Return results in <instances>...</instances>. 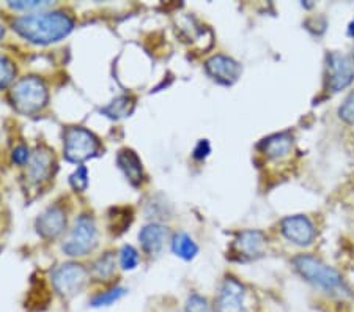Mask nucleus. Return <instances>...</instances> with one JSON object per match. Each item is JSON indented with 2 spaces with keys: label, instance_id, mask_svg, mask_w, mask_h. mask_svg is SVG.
<instances>
[{
  "label": "nucleus",
  "instance_id": "nucleus-28",
  "mask_svg": "<svg viewBox=\"0 0 354 312\" xmlns=\"http://www.w3.org/2000/svg\"><path fill=\"white\" fill-rule=\"evenodd\" d=\"M8 5L15 10H30V8L48 7L49 2H38V0H32V2H8Z\"/></svg>",
  "mask_w": 354,
  "mask_h": 312
},
{
  "label": "nucleus",
  "instance_id": "nucleus-1",
  "mask_svg": "<svg viewBox=\"0 0 354 312\" xmlns=\"http://www.w3.org/2000/svg\"><path fill=\"white\" fill-rule=\"evenodd\" d=\"M13 27L22 38L30 43L50 44L70 35L74 24L68 15L62 11H53V13L21 16L13 22Z\"/></svg>",
  "mask_w": 354,
  "mask_h": 312
},
{
  "label": "nucleus",
  "instance_id": "nucleus-5",
  "mask_svg": "<svg viewBox=\"0 0 354 312\" xmlns=\"http://www.w3.org/2000/svg\"><path fill=\"white\" fill-rule=\"evenodd\" d=\"M96 246V226L88 214H81L71 229V234L64 245L65 254L71 257H81Z\"/></svg>",
  "mask_w": 354,
  "mask_h": 312
},
{
  "label": "nucleus",
  "instance_id": "nucleus-4",
  "mask_svg": "<svg viewBox=\"0 0 354 312\" xmlns=\"http://www.w3.org/2000/svg\"><path fill=\"white\" fill-rule=\"evenodd\" d=\"M100 142L93 133L81 127L68 128L65 131V156L71 163H84L98 153Z\"/></svg>",
  "mask_w": 354,
  "mask_h": 312
},
{
  "label": "nucleus",
  "instance_id": "nucleus-26",
  "mask_svg": "<svg viewBox=\"0 0 354 312\" xmlns=\"http://www.w3.org/2000/svg\"><path fill=\"white\" fill-rule=\"evenodd\" d=\"M339 116L342 120H345L350 125H354V92L348 95L346 100L344 101V104L339 107Z\"/></svg>",
  "mask_w": 354,
  "mask_h": 312
},
{
  "label": "nucleus",
  "instance_id": "nucleus-15",
  "mask_svg": "<svg viewBox=\"0 0 354 312\" xmlns=\"http://www.w3.org/2000/svg\"><path fill=\"white\" fill-rule=\"evenodd\" d=\"M260 149L268 158L277 160V158L287 156L291 149H293V138L288 133L274 134L261 142Z\"/></svg>",
  "mask_w": 354,
  "mask_h": 312
},
{
  "label": "nucleus",
  "instance_id": "nucleus-8",
  "mask_svg": "<svg viewBox=\"0 0 354 312\" xmlns=\"http://www.w3.org/2000/svg\"><path fill=\"white\" fill-rule=\"evenodd\" d=\"M282 234L287 240L298 246L310 245L315 238V227L312 221L304 217V214H295V217H287L282 221Z\"/></svg>",
  "mask_w": 354,
  "mask_h": 312
},
{
  "label": "nucleus",
  "instance_id": "nucleus-7",
  "mask_svg": "<svg viewBox=\"0 0 354 312\" xmlns=\"http://www.w3.org/2000/svg\"><path fill=\"white\" fill-rule=\"evenodd\" d=\"M354 81V66L346 55L328 54V87L330 92H340Z\"/></svg>",
  "mask_w": 354,
  "mask_h": 312
},
{
  "label": "nucleus",
  "instance_id": "nucleus-6",
  "mask_svg": "<svg viewBox=\"0 0 354 312\" xmlns=\"http://www.w3.org/2000/svg\"><path fill=\"white\" fill-rule=\"evenodd\" d=\"M88 273L82 265L64 264L53 271V286L62 297H74L87 284Z\"/></svg>",
  "mask_w": 354,
  "mask_h": 312
},
{
  "label": "nucleus",
  "instance_id": "nucleus-3",
  "mask_svg": "<svg viewBox=\"0 0 354 312\" xmlns=\"http://www.w3.org/2000/svg\"><path fill=\"white\" fill-rule=\"evenodd\" d=\"M11 100L21 113H35L48 103V89L37 76L22 77L11 90Z\"/></svg>",
  "mask_w": 354,
  "mask_h": 312
},
{
  "label": "nucleus",
  "instance_id": "nucleus-16",
  "mask_svg": "<svg viewBox=\"0 0 354 312\" xmlns=\"http://www.w3.org/2000/svg\"><path fill=\"white\" fill-rule=\"evenodd\" d=\"M53 170V156L48 150H38L28 161V177L33 181H44Z\"/></svg>",
  "mask_w": 354,
  "mask_h": 312
},
{
  "label": "nucleus",
  "instance_id": "nucleus-18",
  "mask_svg": "<svg viewBox=\"0 0 354 312\" xmlns=\"http://www.w3.org/2000/svg\"><path fill=\"white\" fill-rule=\"evenodd\" d=\"M113 271H115V257L112 253L104 254L93 265V273L98 279H109Z\"/></svg>",
  "mask_w": 354,
  "mask_h": 312
},
{
  "label": "nucleus",
  "instance_id": "nucleus-17",
  "mask_svg": "<svg viewBox=\"0 0 354 312\" xmlns=\"http://www.w3.org/2000/svg\"><path fill=\"white\" fill-rule=\"evenodd\" d=\"M172 251L183 260H191L197 255L198 246L189 235L185 234V232H180L172 240Z\"/></svg>",
  "mask_w": 354,
  "mask_h": 312
},
{
  "label": "nucleus",
  "instance_id": "nucleus-25",
  "mask_svg": "<svg viewBox=\"0 0 354 312\" xmlns=\"http://www.w3.org/2000/svg\"><path fill=\"white\" fill-rule=\"evenodd\" d=\"M117 214V210H113ZM112 221L113 223L111 224V229L113 234H122V232H124L128 229V226L131 224V212L129 210L124 208L123 214H117V217H112Z\"/></svg>",
  "mask_w": 354,
  "mask_h": 312
},
{
  "label": "nucleus",
  "instance_id": "nucleus-22",
  "mask_svg": "<svg viewBox=\"0 0 354 312\" xmlns=\"http://www.w3.org/2000/svg\"><path fill=\"white\" fill-rule=\"evenodd\" d=\"M15 75H16L15 65L11 64L8 57L0 54V89L7 87V85L13 81Z\"/></svg>",
  "mask_w": 354,
  "mask_h": 312
},
{
  "label": "nucleus",
  "instance_id": "nucleus-11",
  "mask_svg": "<svg viewBox=\"0 0 354 312\" xmlns=\"http://www.w3.org/2000/svg\"><path fill=\"white\" fill-rule=\"evenodd\" d=\"M266 237L260 230H244L233 243V251L241 260L257 259L266 248Z\"/></svg>",
  "mask_w": 354,
  "mask_h": 312
},
{
  "label": "nucleus",
  "instance_id": "nucleus-12",
  "mask_svg": "<svg viewBox=\"0 0 354 312\" xmlns=\"http://www.w3.org/2000/svg\"><path fill=\"white\" fill-rule=\"evenodd\" d=\"M66 226V214L59 205L49 207L37 219L38 234L44 238H55L64 232Z\"/></svg>",
  "mask_w": 354,
  "mask_h": 312
},
{
  "label": "nucleus",
  "instance_id": "nucleus-13",
  "mask_svg": "<svg viewBox=\"0 0 354 312\" xmlns=\"http://www.w3.org/2000/svg\"><path fill=\"white\" fill-rule=\"evenodd\" d=\"M165 238H167V229L161 224H148L140 230L139 240L147 254H158L164 246Z\"/></svg>",
  "mask_w": 354,
  "mask_h": 312
},
{
  "label": "nucleus",
  "instance_id": "nucleus-29",
  "mask_svg": "<svg viewBox=\"0 0 354 312\" xmlns=\"http://www.w3.org/2000/svg\"><path fill=\"white\" fill-rule=\"evenodd\" d=\"M211 152V147H209V142L208 140H200L198 144L196 145V149H194V158L196 160H205L209 155Z\"/></svg>",
  "mask_w": 354,
  "mask_h": 312
},
{
  "label": "nucleus",
  "instance_id": "nucleus-2",
  "mask_svg": "<svg viewBox=\"0 0 354 312\" xmlns=\"http://www.w3.org/2000/svg\"><path fill=\"white\" fill-rule=\"evenodd\" d=\"M293 266L307 282L313 284L322 291L333 295H345V297L350 295V288L346 287L344 277L339 275V271L330 268V266L315 259L313 255H296L293 259Z\"/></svg>",
  "mask_w": 354,
  "mask_h": 312
},
{
  "label": "nucleus",
  "instance_id": "nucleus-9",
  "mask_svg": "<svg viewBox=\"0 0 354 312\" xmlns=\"http://www.w3.org/2000/svg\"><path fill=\"white\" fill-rule=\"evenodd\" d=\"M205 68H207L208 75L222 85H233L241 75V65L236 60H233L232 57L222 54L213 55L208 59Z\"/></svg>",
  "mask_w": 354,
  "mask_h": 312
},
{
  "label": "nucleus",
  "instance_id": "nucleus-31",
  "mask_svg": "<svg viewBox=\"0 0 354 312\" xmlns=\"http://www.w3.org/2000/svg\"><path fill=\"white\" fill-rule=\"evenodd\" d=\"M3 33H5V30H3V27H2V26H0V38H2V37H3Z\"/></svg>",
  "mask_w": 354,
  "mask_h": 312
},
{
  "label": "nucleus",
  "instance_id": "nucleus-10",
  "mask_svg": "<svg viewBox=\"0 0 354 312\" xmlns=\"http://www.w3.org/2000/svg\"><path fill=\"white\" fill-rule=\"evenodd\" d=\"M244 286L235 277H227L222 282L218 295V312H241L244 308Z\"/></svg>",
  "mask_w": 354,
  "mask_h": 312
},
{
  "label": "nucleus",
  "instance_id": "nucleus-30",
  "mask_svg": "<svg viewBox=\"0 0 354 312\" xmlns=\"http://www.w3.org/2000/svg\"><path fill=\"white\" fill-rule=\"evenodd\" d=\"M348 35L354 37V19L350 22V26H348Z\"/></svg>",
  "mask_w": 354,
  "mask_h": 312
},
{
  "label": "nucleus",
  "instance_id": "nucleus-23",
  "mask_svg": "<svg viewBox=\"0 0 354 312\" xmlns=\"http://www.w3.org/2000/svg\"><path fill=\"white\" fill-rule=\"evenodd\" d=\"M70 183L76 191H85L88 188V170L85 166H79L70 177Z\"/></svg>",
  "mask_w": 354,
  "mask_h": 312
},
{
  "label": "nucleus",
  "instance_id": "nucleus-14",
  "mask_svg": "<svg viewBox=\"0 0 354 312\" xmlns=\"http://www.w3.org/2000/svg\"><path fill=\"white\" fill-rule=\"evenodd\" d=\"M117 164L133 185H139L142 178H144L142 161L133 150H128V149L120 150L117 155Z\"/></svg>",
  "mask_w": 354,
  "mask_h": 312
},
{
  "label": "nucleus",
  "instance_id": "nucleus-24",
  "mask_svg": "<svg viewBox=\"0 0 354 312\" xmlns=\"http://www.w3.org/2000/svg\"><path fill=\"white\" fill-rule=\"evenodd\" d=\"M185 312H211V309H209V304L207 300H205L203 297H200V295L194 293L189 298H187Z\"/></svg>",
  "mask_w": 354,
  "mask_h": 312
},
{
  "label": "nucleus",
  "instance_id": "nucleus-21",
  "mask_svg": "<svg viewBox=\"0 0 354 312\" xmlns=\"http://www.w3.org/2000/svg\"><path fill=\"white\" fill-rule=\"evenodd\" d=\"M120 265L123 270H134L139 265V253L133 246H123L120 251Z\"/></svg>",
  "mask_w": 354,
  "mask_h": 312
},
{
  "label": "nucleus",
  "instance_id": "nucleus-19",
  "mask_svg": "<svg viewBox=\"0 0 354 312\" xmlns=\"http://www.w3.org/2000/svg\"><path fill=\"white\" fill-rule=\"evenodd\" d=\"M124 293H127V288L124 287H113V288H111V291L98 293L96 297L91 298V306H95V308H101V306H111L115 302H118L122 297H124Z\"/></svg>",
  "mask_w": 354,
  "mask_h": 312
},
{
  "label": "nucleus",
  "instance_id": "nucleus-27",
  "mask_svg": "<svg viewBox=\"0 0 354 312\" xmlns=\"http://www.w3.org/2000/svg\"><path fill=\"white\" fill-rule=\"evenodd\" d=\"M11 158H13V161L16 164H19V166H24V164H28V161H30L32 156H30V152H28L26 145H18L13 150V155H11Z\"/></svg>",
  "mask_w": 354,
  "mask_h": 312
},
{
  "label": "nucleus",
  "instance_id": "nucleus-32",
  "mask_svg": "<svg viewBox=\"0 0 354 312\" xmlns=\"http://www.w3.org/2000/svg\"><path fill=\"white\" fill-rule=\"evenodd\" d=\"M353 59H354V48H353Z\"/></svg>",
  "mask_w": 354,
  "mask_h": 312
},
{
  "label": "nucleus",
  "instance_id": "nucleus-20",
  "mask_svg": "<svg viewBox=\"0 0 354 312\" xmlns=\"http://www.w3.org/2000/svg\"><path fill=\"white\" fill-rule=\"evenodd\" d=\"M131 101H133V100L128 98V96H122V98H117L112 104L107 106L102 112L107 113V116L112 117V118L127 117L128 113H131V111H133L134 103H131Z\"/></svg>",
  "mask_w": 354,
  "mask_h": 312
}]
</instances>
